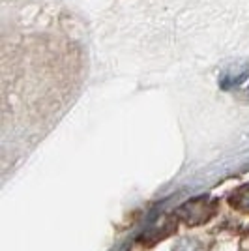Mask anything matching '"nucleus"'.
Listing matches in <instances>:
<instances>
[{
    "label": "nucleus",
    "instance_id": "obj_1",
    "mask_svg": "<svg viewBox=\"0 0 249 251\" xmlns=\"http://www.w3.org/2000/svg\"><path fill=\"white\" fill-rule=\"evenodd\" d=\"M216 208H218V204L214 199L200 197V199H193L186 202L182 208L178 210V216H180V220L186 221L187 225H200V223H204L214 216Z\"/></svg>",
    "mask_w": 249,
    "mask_h": 251
},
{
    "label": "nucleus",
    "instance_id": "obj_2",
    "mask_svg": "<svg viewBox=\"0 0 249 251\" xmlns=\"http://www.w3.org/2000/svg\"><path fill=\"white\" fill-rule=\"evenodd\" d=\"M228 204L234 210L242 212V214H249V184L234 189L228 195Z\"/></svg>",
    "mask_w": 249,
    "mask_h": 251
}]
</instances>
